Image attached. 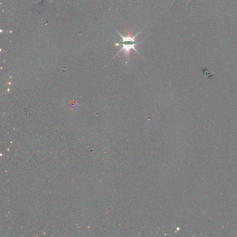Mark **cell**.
Masks as SVG:
<instances>
[{"label":"cell","instance_id":"6da1fadb","mask_svg":"<svg viewBox=\"0 0 237 237\" xmlns=\"http://www.w3.org/2000/svg\"><path fill=\"white\" fill-rule=\"evenodd\" d=\"M141 31H142V30L141 31H140L139 32H138V33L134 36L132 35V34H131V33H129L127 36H122L121 34L119 33V32L118 31V33L119 34L120 36L122 38V42L120 43H117V44H116V46H120V51L117 53V54L116 55V57L118 54L122 52H122H123V54H124V56L127 58V61H128V59L129 58V54H130V51L131 50L135 51L136 52H137L138 54H139L141 56V54L139 53V51H137L136 48V46L137 45L144 43L143 42L136 41V38L137 37V36L139 35V34L141 33Z\"/></svg>","mask_w":237,"mask_h":237}]
</instances>
